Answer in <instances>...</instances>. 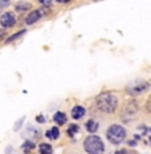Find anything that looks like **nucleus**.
<instances>
[{
	"mask_svg": "<svg viewBox=\"0 0 151 154\" xmlns=\"http://www.w3.org/2000/svg\"><path fill=\"white\" fill-rule=\"evenodd\" d=\"M150 88V83L146 81H137V82H132L127 86V93L130 95H139V94H143L146 93L147 90Z\"/></svg>",
	"mask_w": 151,
	"mask_h": 154,
	"instance_id": "obj_4",
	"label": "nucleus"
},
{
	"mask_svg": "<svg viewBox=\"0 0 151 154\" xmlns=\"http://www.w3.org/2000/svg\"><path fill=\"white\" fill-rule=\"evenodd\" d=\"M84 114H86V110L82 106H75V107H72V110H71V115H72L74 119H80Z\"/></svg>",
	"mask_w": 151,
	"mask_h": 154,
	"instance_id": "obj_8",
	"label": "nucleus"
},
{
	"mask_svg": "<svg viewBox=\"0 0 151 154\" xmlns=\"http://www.w3.org/2000/svg\"><path fill=\"white\" fill-rule=\"evenodd\" d=\"M39 153L40 154H52V146L50 143H40Z\"/></svg>",
	"mask_w": 151,
	"mask_h": 154,
	"instance_id": "obj_14",
	"label": "nucleus"
},
{
	"mask_svg": "<svg viewBox=\"0 0 151 154\" xmlns=\"http://www.w3.org/2000/svg\"><path fill=\"white\" fill-rule=\"evenodd\" d=\"M36 119H38V122H40V123H44V122H46V118H44V117H38Z\"/></svg>",
	"mask_w": 151,
	"mask_h": 154,
	"instance_id": "obj_20",
	"label": "nucleus"
},
{
	"mask_svg": "<svg viewBox=\"0 0 151 154\" xmlns=\"http://www.w3.org/2000/svg\"><path fill=\"white\" fill-rule=\"evenodd\" d=\"M34 149H35V143L32 141H29V140H27L22 145V150L24 153H31Z\"/></svg>",
	"mask_w": 151,
	"mask_h": 154,
	"instance_id": "obj_13",
	"label": "nucleus"
},
{
	"mask_svg": "<svg viewBox=\"0 0 151 154\" xmlns=\"http://www.w3.org/2000/svg\"><path fill=\"white\" fill-rule=\"evenodd\" d=\"M38 2H39L41 5H44V7H48V5L52 3V0H38Z\"/></svg>",
	"mask_w": 151,
	"mask_h": 154,
	"instance_id": "obj_18",
	"label": "nucleus"
},
{
	"mask_svg": "<svg viewBox=\"0 0 151 154\" xmlns=\"http://www.w3.org/2000/svg\"><path fill=\"white\" fill-rule=\"evenodd\" d=\"M59 135H60V131H59V129L56 126L51 127V129L47 130V133H46V137L50 138V140H58Z\"/></svg>",
	"mask_w": 151,
	"mask_h": 154,
	"instance_id": "obj_11",
	"label": "nucleus"
},
{
	"mask_svg": "<svg viewBox=\"0 0 151 154\" xmlns=\"http://www.w3.org/2000/svg\"><path fill=\"white\" fill-rule=\"evenodd\" d=\"M137 111H138V103L137 102H130V103H127L123 114L124 115H134Z\"/></svg>",
	"mask_w": 151,
	"mask_h": 154,
	"instance_id": "obj_9",
	"label": "nucleus"
},
{
	"mask_svg": "<svg viewBox=\"0 0 151 154\" xmlns=\"http://www.w3.org/2000/svg\"><path fill=\"white\" fill-rule=\"evenodd\" d=\"M84 150L88 154H103L104 153V143L98 135H90L83 142Z\"/></svg>",
	"mask_w": 151,
	"mask_h": 154,
	"instance_id": "obj_2",
	"label": "nucleus"
},
{
	"mask_svg": "<svg viewBox=\"0 0 151 154\" xmlns=\"http://www.w3.org/2000/svg\"><path fill=\"white\" fill-rule=\"evenodd\" d=\"M107 134V140L114 145H119L122 143L126 138V130H124L123 126L120 125H111L106 131Z\"/></svg>",
	"mask_w": 151,
	"mask_h": 154,
	"instance_id": "obj_3",
	"label": "nucleus"
},
{
	"mask_svg": "<svg viewBox=\"0 0 151 154\" xmlns=\"http://www.w3.org/2000/svg\"><path fill=\"white\" fill-rule=\"evenodd\" d=\"M16 24V16L14 12H4L0 16V26L3 28H11Z\"/></svg>",
	"mask_w": 151,
	"mask_h": 154,
	"instance_id": "obj_5",
	"label": "nucleus"
},
{
	"mask_svg": "<svg viewBox=\"0 0 151 154\" xmlns=\"http://www.w3.org/2000/svg\"><path fill=\"white\" fill-rule=\"evenodd\" d=\"M11 5V0H0V8H7Z\"/></svg>",
	"mask_w": 151,
	"mask_h": 154,
	"instance_id": "obj_17",
	"label": "nucleus"
},
{
	"mask_svg": "<svg viewBox=\"0 0 151 154\" xmlns=\"http://www.w3.org/2000/svg\"><path fill=\"white\" fill-rule=\"evenodd\" d=\"M98 129H99V123H98L96 121L90 119L86 122V130H87L88 133H95Z\"/></svg>",
	"mask_w": 151,
	"mask_h": 154,
	"instance_id": "obj_12",
	"label": "nucleus"
},
{
	"mask_svg": "<svg viewBox=\"0 0 151 154\" xmlns=\"http://www.w3.org/2000/svg\"><path fill=\"white\" fill-rule=\"evenodd\" d=\"M32 8V4L28 2H24V0H22V2H17L16 4H15V10H16V12H26V11H29Z\"/></svg>",
	"mask_w": 151,
	"mask_h": 154,
	"instance_id": "obj_7",
	"label": "nucleus"
},
{
	"mask_svg": "<svg viewBox=\"0 0 151 154\" xmlns=\"http://www.w3.org/2000/svg\"><path fill=\"white\" fill-rule=\"evenodd\" d=\"M54 121H55L56 125L62 126V125H64V123H66L67 117H66V114H64V112L58 111V112H55V115H54Z\"/></svg>",
	"mask_w": 151,
	"mask_h": 154,
	"instance_id": "obj_10",
	"label": "nucleus"
},
{
	"mask_svg": "<svg viewBox=\"0 0 151 154\" xmlns=\"http://www.w3.org/2000/svg\"><path fill=\"white\" fill-rule=\"evenodd\" d=\"M26 34V29H22V31H19V32H16V34H14L12 36H10L7 40H5V43H12V42H15L16 39H19L20 36H23V35Z\"/></svg>",
	"mask_w": 151,
	"mask_h": 154,
	"instance_id": "obj_15",
	"label": "nucleus"
},
{
	"mask_svg": "<svg viewBox=\"0 0 151 154\" xmlns=\"http://www.w3.org/2000/svg\"><path fill=\"white\" fill-rule=\"evenodd\" d=\"M78 131H79V126L78 125H71L68 127V135H71V137H72L75 133H78Z\"/></svg>",
	"mask_w": 151,
	"mask_h": 154,
	"instance_id": "obj_16",
	"label": "nucleus"
},
{
	"mask_svg": "<svg viewBox=\"0 0 151 154\" xmlns=\"http://www.w3.org/2000/svg\"><path fill=\"white\" fill-rule=\"evenodd\" d=\"M96 107L103 112H114L118 107V99L110 93H103L96 98Z\"/></svg>",
	"mask_w": 151,
	"mask_h": 154,
	"instance_id": "obj_1",
	"label": "nucleus"
},
{
	"mask_svg": "<svg viewBox=\"0 0 151 154\" xmlns=\"http://www.w3.org/2000/svg\"><path fill=\"white\" fill-rule=\"evenodd\" d=\"M150 143H151V137H150Z\"/></svg>",
	"mask_w": 151,
	"mask_h": 154,
	"instance_id": "obj_22",
	"label": "nucleus"
},
{
	"mask_svg": "<svg viewBox=\"0 0 151 154\" xmlns=\"http://www.w3.org/2000/svg\"><path fill=\"white\" fill-rule=\"evenodd\" d=\"M41 17H43V10H32L31 12L26 16L24 22L27 26H31V24H35L36 22H39Z\"/></svg>",
	"mask_w": 151,
	"mask_h": 154,
	"instance_id": "obj_6",
	"label": "nucleus"
},
{
	"mask_svg": "<svg viewBox=\"0 0 151 154\" xmlns=\"http://www.w3.org/2000/svg\"><path fill=\"white\" fill-rule=\"evenodd\" d=\"M55 2L60 3V4H66V3H70V2H71V0H55Z\"/></svg>",
	"mask_w": 151,
	"mask_h": 154,
	"instance_id": "obj_21",
	"label": "nucleus"
},
{
	"mask_svg": "<svg viewBox=\"0 0 151 154\" xmlns=\"http://www.w3.org/2000/svg\"><path fill=\"white\" fill-rule=\"evenodd\" d=\"M4 36H5V29H2V28H0V40L4 39Z\"/></svg>",
	"mask_w": 151,
	"mask_h": 154,
	"instance_id": "obj_19",
	"label": "nucleus"
}]
</instances>
